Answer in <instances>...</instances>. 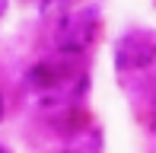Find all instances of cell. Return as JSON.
I'll return each instance as SVG.
<instances>
[{"mask_svg": "<svg viewBox=\"0 0 156 153\" xmlns=\"http://www.w3.org/2000/svg\"><path fill=\"white\" fill-rule=\"evenodd\" d=\"M64 153H102V134H99L93 124H83L80 131L67 134Z\"/></svg>", "mask_w": 156, "mask_h": 153, "instance_id": "cell-4", "label": "cell"}, {"mask_svg": "<svg viewBox=\"0 0 156 153\" xmlns=\"http://www.w3.org/2000/svg\"><path fill=\"white\" fill-rule=\"evenodd\" d=\"M38 13H41V19H67L70 16V0H41Z\"/></svg>", "mask_w": 156, "mask_h": 153, "instance_id": "cell-5", "label": "cell"}, {"mask_svg": "<svg viewBox=\"0 0 156 153\" xmlns=\"http://www.w3.org/2000/svg\"><path fill=\"white\" fill-rule=\"evenodd\" d=\"M0 153H10V150H6V147H3V144H0Z\"/></svg>", "mask_w": 156, "mask_h": 153, "instance_id": "cell-7", "label": "cell"}, {"mask_svg": "<svg viewBox=\"0 0 156 153\" xmlns=\"http://www.w3.org/2000/svg\"><path fill=\"white\" fill-rule=\"evenodd\" d=\"M93 38H96V16H93V10L70 13L67 19H61V29H58V48H61V54L80 58V54L89 51Z\"/></svg>", "mask_w": 156, "mask_h": 153, "instance_id": "cell-1", "label": "cell"}, {"mask_svg": "<svg viewBox=\"0 0 156 153\" xmlns=\"http://www.w3.org/2000/svg\"><path fill=\"white\" fill-rule=\"evenodd\" d=\"M76 67H73V54H61V58L41 61L29 70V86L38 89V93H51V89L64 86L67 80H73Z\"/></svg>", "mask_w": 156, "mask_h": 153, "instance_id": "cell-3", "label": "cell"}, {"mask_svg": "<svg viewBox=\"0 0 156 153\" xmlns=\"http://www.w3.org/2000/svg\"><path fill=\"white\" fill-rule=\"evenodd\" d=\"M118 70H147L156 64V38L147 32H127L115 45Z\"/></svg>", "mask_w": 156, "mask_h": 153, "instance_id": "cell-2", "label": "cell"}, {"mask_svg": "<svg viewBox=\"0 0 156 153\" xmlns=\"http://www.w3.org/2000/svg\"><path fill=\"white\" fill-rule=\"evenodd\" d=\"M0 118H3V99H0Z\"/></svg>", "mask_w": 156, "mask_h": 153, "instance_id": "cell-6", "label": "cell"}]
</instances>
